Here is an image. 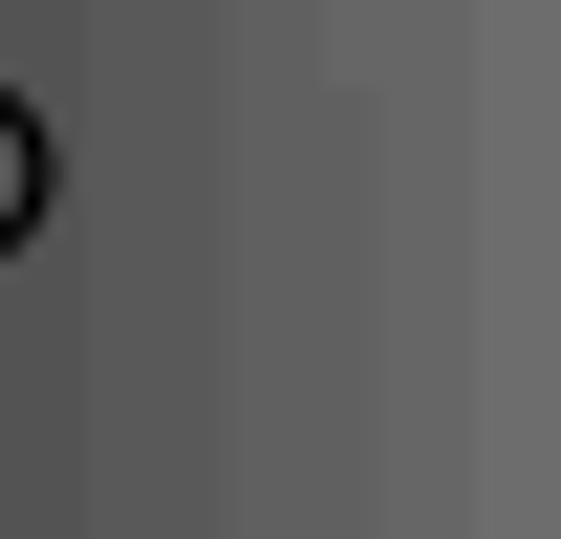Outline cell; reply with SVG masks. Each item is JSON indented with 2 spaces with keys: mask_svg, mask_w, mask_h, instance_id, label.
<instances>
[{
  "mask_svg": "<svg viewBox=\"0 0 561 539\" xmlns=\"http://www.w3.org/2000/svg\"><path fill=\"white\" fill-rule=\"evenodd\" d=\"M44 195H66V151H44V108H22V87H0V260L44 238Z\"/></svg>",
  "mask_w": 561,
  "mask_h": 539,
  "instance_id": "cell-1",
  "label": "cell"
}]
</instances>
